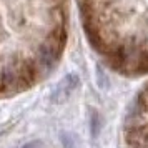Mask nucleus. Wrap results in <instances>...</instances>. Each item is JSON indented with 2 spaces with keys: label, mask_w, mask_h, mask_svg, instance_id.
Segmentation results:
<instances>
[{
  "label": "nucleus",
  "mask_w": 148,
  "mask_h": 148,
  "mask_svg": "<svg viewBox=\"0 0 148 148\" xmlns=\"http://www.w3.org/2000/svg\"><path fill=\"white\" fill-rule=\"evenodd\" d=\"M128 148H148V125H136L128 128L125 135Z\"/></svg>",
  "instance_id": "obj_1"
},
{
  "label": "nucleus",
  "mask_w": 148,
  "mask_h": 148,
  "mask_svg": "<svg viewBox=\"0 0 148 148\" xmlns=\"http://www.w3.org/2000/svg\"><path fill=\"white\" fill-rule=\"evenodd\" d=\"M90 132H92V136H97L98 132H100V120H98V115L93 113L92 115V125H90Z\"/></svg>",
  "instance_id": "obj_2"
},
{
  "label": "nucleus",
  "mask_w": 148,
  "mask_h": 148,
  "mask_svg": "<svg viewBox=\"0 0 148 148\" xmlns=\"http://www.w3.org/2000/svg\"><path fill=\"white\" fill-rule=\"evenodd\" d=\"M40 147H42V141L35 140V141H30V143H27V145L20 147V148H40Z\"/></svg>",
  "instance_id": "obj_3"
}]
</instances>
